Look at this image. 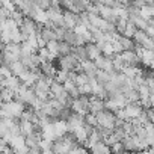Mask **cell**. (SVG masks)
Listing matches in <instances>:
<instances>
[{
  "label": "cell",
  "instance_id": "cell-13",
  "mask_svg": "<svg viewBox=\"0 0 154 154\" xmlns=\"http://www.w3.org/2000/svg\"><path fill=\"white\" fill-rule=\"evenodd\" d=\"M53 128H54V133H56V137H62L65 133H68V122L63 121V119H56L53 121Z\"/></svg>",
  "mask_w": 154,
  "mask_h": 154
},
{
  "label": "cell",
  "instance_id": "cell-21",
  "mask_svg": "<svg viewBox=\"0 0 154 154\" xmlns=\"http://www.w3.org/2000/svg\"><path fill=\"white\" fill-rule=\"evenodd\" d=\"M94 79H95V82H97V83H100V85H103V86H104L106 83H109V82L112 80V75H110V72H107V71L98 69Z\"/></svg>",
  "mask_w": 154,
  "mask_h": 154
},
{
  "label": "cell",
  "instance_id": "cell-30",
  "mask_svg": "<svg viewBox=\"0 0 154 154\" xmlns=\"http://www.w3.org/2000/svg\"><path fill=\"white\" fill-rule=\"evenodd\" d=\"M110 149H112V154H119V152L125 151V149H124V143H122V140L113 143V145L110 146Z\"/></svg>",
  "mask_w": 154,
  "mask_h": 154
},
{
  "label": "cell",
  "instance_id": "cell-32",
  "mask_svg": "<svg viewBox=\"0 0 154 154\" xmlns=\"http://www.w3.org/2000/svg\"><path fill=\"white\" fill-rule=\"evenodd\" d=\"M51 146H53V142H51V140L41 139V142H39V148H41V149H48V148H51Z\"/></svg>",
  "mask_w": 154,
  "mask_h": 154
},
{
  "label": "cell",
  "instance_id": "cell-5",
  "mask_svg": "<svg viewBox=\"0 0 154 154\" xmlns=\"http://www.w3.org/2000/svg\"><path fill=\"white\" fill-rule=\"evenodd\" d=\"M122 110H124V113H125V116H127V121H131V119H136V118L142 113L143 107L140 106L139 101H136V103H128V104H125V107H124Z\"/></svg>",
  "mask_w": 154,
  "mask_h": 154
},
{
  "label": "cell",
  "instance_id": "cell-35",
  "mask_svg": "<svg viewBox=\"0 0 154 154\" xmlns=\"http://www.w3.org/2000/svg\"><path fill=\"white\" fill-rule=\"evenodd\" d=\"M140 154H151V152H149V151H148V148H146V149H143V151H140Z\"/></svg>",
  "mask_w": 154,
  "mask_h": 154
},
{
  "label": "cell",
  "instance_id": "cell-8",
  "mask_svg": "<svg viewBox=\"0 0 154 154\" xmlns=\"http://www.w3.org/2000/svg\"><path fill=\"white\" fill-rule=\"evenodd\" d=\"M95 66L98 69H103V71H107V72H112L115 71V66H113V60L112 57H107V56H100L97 60H94Z\"/></svg>",
  "mask_w": 154,
  "mask_h": 154
},
{
  "label": "cell",
  "instance_id": "cell-18",
  "mask_svg": "<svg viewBox=\"0 0 154 154\" xmlns=\"http://www.w3.org/2000/svg\"><path fill=\"white\" fill-rule=\"evenodd\" d=\"M72 54L77 57V60H79L80 63L89 60L88 51H86V47H85V45H77V47H74V48H72Z\"/></svg>",
  "mask_w": 154,
  "mask_h": 154
},
{
  "label": "cell",
  "instance_id": "cell-34",
  "mask_svg": "<svg viewBox=\"0 0 154 154\" xmlns=\"http://www.w3.org/2000/svg\"><path fill=\"white\" fill-rule=\"evenodd\" d=\"M42 154H54V152L51 148H48V149H42Z\"/></svg>",
  "mask_w": 154,
  "mask_h": 154
},
{
  "label": "cell",
  "instance_id": "cell-12",
  "mask_svg": "<svg viewBox=\"0 0 154 154\" xmlns=\"http://www.w3.org/2000/svg\"><path fill=\"white\" fill-rule=\"evenodd\" d=\"M71 133L74 134V137H75V140H77V143H79V145H83V143L88 140V137H89V134H88V131H86L85 125L74 128Z\"/></svg>",
  "mask_w": 154,
  "mask_h": 154
},
{
  "label": "cell",
  "instance_id": "cell-10",
  "mask_svg": "<svg viewBox=\"0 0 154 154\" xmlns=\"http://www.w3.org/2000/svg\"><path fill=\"white\" fill-rule=\"evenodd\" d=\"M101 110H104V100L95 95H89V113L97 115Z\"/></svg>",
  "mask_w": 154,
  "mask_h": 154
},
{
  "label": "cell",
  "instance_id": "cell-15",
  "mask_svg": "<svg viewBox=\"0 0 154 154\" xmlns=\"http://www.w3.org/2000/svg\"><path fill=\"white\" fill-rule=\"evenodd\" d=\"M39 69H41V72H42V75H47V77H53L54 79V75H56V68H54V65H53V62H48V60H44V62H41V65H39Z\"/></svg>",
  "mask_w": 154,
  "mask_h": 154
},
{
  "label": "cell",
  "instance_id": "cell-7",
  "mask_svg": "<svg viewBox=\"0 0 154 154\" xmlns=\"http://www.w3.org/2000/svg\"><path fill=\"white\" fill-rule=\"evenodd\" d=\"M119 54H121V57H122L125 66H133V65H137V63L140 62V59H139V56L136 54L134 50H124V51H121Z\"/></svg>",
  "mask_w": 154,
  "mask_h": 154
},
{
  "label": "cell",
  "instance_id": "cell-26",
  "mask_svg": "<svg viewBox=\"0 0 154 154\" xmlns=\"http://www.w3.org/2000/svg\"><path fill=\"white\" fill-rule=\"evenodd\" d=\"M72 45H69L66 41H59V54L60 56H65V54H69L72 53Z\"/></svg>",
  "mask_w": 154,
  "mask_h": 154
},
{
  "label": "cell",
  "instance_id": "cell-2",
  "mask_svg": "<svg viewBox=\"0 0 154 154\" xmlns=\"http://www.w3.org/2000/svg\"><path fill=\"white\" fill-rule=\"evenodd\" d=\"M59 69H63V71H74V72H80V62L77 60V57L69 53V54H65V56H60L59 57Z\"/></svg>",
  "mask_w": 154,
  "mask_h": 154
},
{
  "label": "cell",
  "instance_id": "cell-36",
  "mask_svg": "<svg viewBox=\"0 0 154 154\" xmlns=\"http://www.w3.org/2000/svg\"><path fill=\"white\" fill-rule=\"evenodd\" d=\"M130 154H140V151H131Z\"/></svg>",
  "mask_w": 154,
  "mask_h": 154
},
{
  "label": "cell",
  "instance_id": "cell-27",
  "mask_svg": "<svg viewBox=\"0 0 154 154\" xmlns=\"http://www.w3.org/2000/svg\"><path fill=\"white\" fill-rule=\"evenodd\" d=\"M68 79H69V72H68V71H63V69H59V71L56 72V75H54V80L59 82V83H62V85H63Z\"/></svg>",
  "mask_w": 154,
  "mask_h": 154
},
{
  "label": "cell",
  "instance_id": "cell-29",
  "mask_svg": "<svg viewBox=\"0 0 154 154\" xmlns=\"http://www.w3.org/2000/svg\"><path fill=\"white\" fill-rule=\"evenodd\" d=\"M68 154H89V151H88V148H85L82 145H75Z\"/></svg>",
  "mask_w": 154,
  "mask_h": 154
},
{
  "label": "cell",
  "instance_id": "cell-24",
  "mask_svg": "<svg viewBox=\"0 0 154 154\" xmlns=\"http://www.w3.org/2000/svg\"><path fill=\"white\" fill-rule=\"evenodd\" d=\"M119 44L122 47V51L124 50H134V47H136V42L131 38H125V36H121L119 38Z\"/></svg>",
  "mask_w": 154,
  "mask_h": 154
},
{
  "label": "cell",
  "instance_id": "cell-39",
  "mask_svg": "<svg viewBox=\"0 0 154 154\" xmlns=\"http://www.w3.org/2000/svg\"><path fill=\"white\" fill-rule=\"evenodd\" d=\"M0 154H2V152H0Z\"/></svg>",
  "mask_w": 154,
  "mask_h": 154
},
{
  "label": "cell",
  "instance_id": "cell-3",
  "mask_svg": "<svg viewBox=\"0 0 154 154\" xmlns=\"http://www.w3.org/2000/svg\"><path fill=\"white\" fill-rule=\"evenodd\" d=\"M97 127H103V128H109L113 130L115 128V121H116V115L107 109L98 112L97 115Z\"/></svg>",
  "mask_w": 154,
  "mask_h": 154
},
{
  "label": "cell",
  "instance_id": "cell-1",
  "mask_svg": "<svg viewBox=\"0 0 154 154\" xmlns=\"http://www.w3.org/2000/svg\"><path fill=\"white\" fill-rule=\"evenodd\" d=\"M26 104L18 101V100H12L8 103H3L0 106V119L2 118H14V119H20L21 113L24 112Z\"/></svg>",
  "mask_w": 154,
  "mask_h": 154
},
{
  "label": "cell",
  "instance_id": "cell-31",
  "mask_svg": "<svg viewBox=\"0 0 154 154\" xmlns=\"http://www.w3.org/2000/svg\"><path fill=\"white\" fill-rule=\"evenodd\" d=\"M85 122L92 127H97V116L94 113H88V115H85Z\"/></svg>",
  "mask_w": 154,
  "mask_h": 154
},
{
  "label": "cell",
  "instance_id": "cell-38",
  "mask_svg": "<svg viewBox=\"0 0 154 154\" xmlns=\"http://www.w3.org/2000/svg\"><path fill=\"white\" fill-rule=\"evenodd\" d=\"M0 80H2V79H0Z\"/></svg>",
  "mask_w": 154,
  "mask_h": 154
},
{
  "label": "cell",
  "instance_id": "cell-33",
  "mask_svg": "<svg viewBox=\"0 0 154 154\" xmlns=\"http://www.w3.org/2000/svg\"><path fill=\"white\" fill-rule=\"evenodd\" d=\"M27 154H42V149L39 146H33V148H29Z\"/></svg>",
  "mask_w": 154,
  "mask_h": 154
},
{
  "label": "cell",
  "instance_id": "cell-20",
  "mask_svg": "<svg viewBox=\"0 0 154 154\" xmlns=\"http://www.w3.org/2000/svg\"><path fill=\"white\" fill-rule=\"evenodd\" d=\"M63 92H65L63 85L59 83V82H56V80H53V83L50 85V98H57V97H60Z\"/></svg>",
  "mask_w": 154,
  "mask_h": 154
},
{
  "label": "cell",
  "instance_id": "cell-4",
  "mask_svg": "<svg viewBox=\"0 0 154 154\" xmlns=\"http://www.w3.org/2000/svg\"><path fill=\"white\" fill-rule=\"evenodd\" d=\"M71 110L80 115H88L89 113V97L88 95H79L72 100Z\"/></svg>",
  "mask_w": 154,
  "mask_h": 154
},
{
  "label": "cell",
  "instance_id": "cell-17",
  "mask_svg": "<svg viewBox=\"0 0 154 154\" xmlns=\"http://www.w3.org/2000/svg\"><path fill=\"white\" fill-rule=\"evenodd\" d=\"M89 149H91V154H112L110 146L106 145L103 140H101V142H97V143L92 145Z\"/></svg>",
  "mask_w": 154,
  "mask_h": 154
},
{
  "label": "cell",
  "instance_id": "cell-37",
  "mask_svg": "<svg viewBox=\"0 0 154 154\" xmlns=\"http://www.w3.org/2000/svg\"><path fill=\"white\" fill-rule=\"evenodd\" d=\"M119 154H130V151H122V152H119Z\"/></svg>",
  "mask_w": 154,
  "mask_h": 154
},
{
  "label": "cell",
  "instance_id": "cell-19",
  "mask_svg": "<svg viewBox=\"0 0 154 154\" xmlns=\"http://www.w3.org/2000/svg\"><path fill=\"white\" fill-rule=\"evenodd\" d=\"M63 89L72 97V98H77L80 95V92H79V88H77V85L71 80V79H68L65 83H63Z\"/></svg>",
  "mask_w": 154,
  "mask_h": 154
},
{
  "label": "cell",
  "instance_id": "cell-6",
  "mask_svg": "<svg viewBox=\"0 0 154 154\" xmlns=\"http://www.w3.org/2000/svg\"><path fill=\"white\" fill-rule=\"evenodd\" d=\"M20 86H21V82H20L18 77H17V75H14V74L2 80V88H6V89L12 91L14 94L20 89ZM2 88H0V89H2Z\"/></svg>",
  "mask_w": 154,
  "mask_h": 154
},
{
  "label": "cell",
  "instance_id": "cell-14",
  "mask_svg": "<svg viewBox=\"0 0 154 154\" xmlns=\"http://www.w3.org/2000/svg\"><path fill=\"white\" fill-rule=\"evenodd\" d=\"M80 71L85 72V74H88L89 77H92V79H94L97 71H98V68L95 66V63L92 60H86V62H82L80 63Z\"/></svg>",
  "mask_w": 154,
  "mask_h": 154
},
{
  "label": "cell",
  "instance_id": "cell-9",
  "mask_svg": "<svg viewBox=\"0 0 154 154\" xmlns=\"http://www.w3.org/2000/svg\"><path fill=\"white\" fill-rule=\"evenodd\" d=\"M66 122H68V130H69V131H72V130H74V128H77V127L85 125V115H80V113L72 112V113H71V116L66 119Z\"/></svg>",
  "mask_w": 154,
  "mask_h": 154
},
{
  "label": "cell",
  "instance_id": "cell-11",
  "mask_svg": "<svg viewBox=\"0 0 154 154\" xmlns=\"http://www.w3.org/2000/svg\"><path fill=\"white\" fill-rule=\"evenodd\" d=\"M86 51H88V57H89V60H97L100 56H103V53H101V48H100V45L98 44H95V42H88L86 45Z\"/></svg>",
  "mask_w": 154,
  "mask_h": 154
},
{
  "label": "cell",
  "instance_id": "cell-25",
  "mask_svg": "<svg viewBox=\"0 0 154 154\" xmlns=\"http://www.w3.org/2000/svg\"><path fill=\"white\" fill-rule=\"evenodd\" d=\"M45 47H47V50L51 53V56L54 59L59 56V41H48Z\"/></svg>",
  "mask_w": 154,
  "mask_h": 154
},
{
  "label": "cell",
  "instance_id": "cell-16",
  "mask_svg": "<svg viewBox=\"0 0 154 154\" xmlns=\"http://www.w3.org/2000/svg\"><path fill=\"white\" fill-rule=\"evenodd\" d=\"M20 133H21L24 137H27V136L36 133L35 124L30 122V121H21V119H20Z\"/></svg>",
  "mask_w": 154,
  "mask_h": 154
},
{
  "label": "cell",
  "instance_id": "cell-22",
  "mask_svg": "<svg viewBox=\"0 0 154 154\" xmlns=\"http://www.w3.org/2000/svg\"><path fill=\"white\" fill-rule=\"evenodd\" d=\"M139 15L145 20L154 18V5H143L142 8H139Z\"/></svg>",
  "mask_w": 154,
  "mask_h": 154
},
{
  "label": "cell",
  "instance_id": "cell-23",
  "mask_svg": "<svg viewBox=\"0 0 154 154\" xmlns=\"http://www.w3.org/2000/svg\"><path fill=\"white\" fill-rule=\"evenodd\" d=\"M8 66L11 68V72H12L14 75H17V77H18V75H20V74H21V72H23V71L26 69V66L23 65V62H21V60L12 62V63H9Z\"/></svg>",
  "mask_w": 154,
  "mask_h": 154
},
{
  "label": "cell",
  "instance_id": "cell-28",
  "mask_svg": "<svg viewBox=\"0 0 154 154\" xmlns=\"http://www.w3.org/2000/svg\"><path fill=\"white\" fill-rule=\"evenodd\" d=\"M9 75H12V72H11V68L6 65V63H0V79H6V77H9Z\"/></svg>",
  "mask_w": 154,
  "mask_h": 154
}]
</instances>
